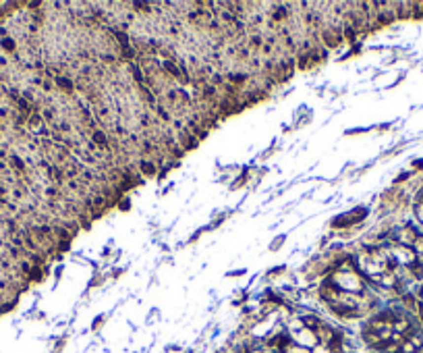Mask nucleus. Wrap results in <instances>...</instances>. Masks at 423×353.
<instances>
[{
	"label": "nucleus",
	"instance_id": "obj_2",
	"mask_svg": "<svg viewBox=\"0 0 423 353\" xmlns=\"http://www.w3.org/2000/svg\"><path fill=\"white\" fill-rule=\"evenodd\" d=\"M413 247H415V256L419 254V256L423 258V237H419V239H415V243H413Z\"/></svg>",
	"mask_w": 423,
	"mask_h": 353
},
{
	"label": "nucleus",
	"instance_id": "obj_1",
	"mask_svg": "<svg viewBox=\"0 0 423 353\" xmlns=\"http://www.w3.org/2000/svg\"><path fill=\"white\" fill-rule=\"evenodd\" d=\"M392 328H394L396 332H407L409 330V322L407 320H396L394 324H392Z\"/></svg>",
	"mask_w": 423,
	"mask_h": 353
},
{
	"label": "nucleus",
	"instance_id": "obj_3",
	"mask_svg": "<svg viewBox=\"0 0 423 353\" xmlns=\"http://www.w3.org/2000/svg\"><path fill=\"white\" fill-rule=\"evenodd\" d=\"M417 216H419V220L423 223V204H419V206H417Z\"/></svg>",
	"mask_w": 423,
	"mask_h": 353
}]
</instances>
